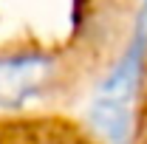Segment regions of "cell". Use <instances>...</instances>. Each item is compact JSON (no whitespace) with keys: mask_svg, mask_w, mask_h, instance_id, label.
I'll return each mask as SVG.
<instances>
[{"mask_svg":"<svg viewBox=\"0 0 147 144\" xmlns=\"http://www.w3.org/2000/svg\"><path fill=\"white\" fill-rule=\"evenodd\" d=\"M136 102H133V113L127 122V133L122 144H147V48L142 54V65H139V76H136Z\"/></svg>","mask_w":147,"mask_h":144,"instance_id":"3957f363","label":"cell"},{"mask_svg":"<svg viewBox=\"0 0 147 144\" xmlns=\"http://www.w3.org/2000/svg\"><path fill=\"white\" fill-rule=\"evenodd\" d=\"M0 144H110L76 113L0 116Z\"/></svg>","mask_w":147,"mask_h":144,"instance_id":"7a4b0ae2","label":"cell"},{"mask_svg":"<svg viewBox=\"0 0 147 144\" xmlns=\"http://www.w3.org/2000/svg\"><path fill=\"white\" fill-rule=\"evenodd\" d=\"M144 0H0V116L76 113L122 71Z\"/></svg>","mask_w":147,"mask_h":144,"instance_id":"6da1fadb","label":"cell"}]
</instances>
